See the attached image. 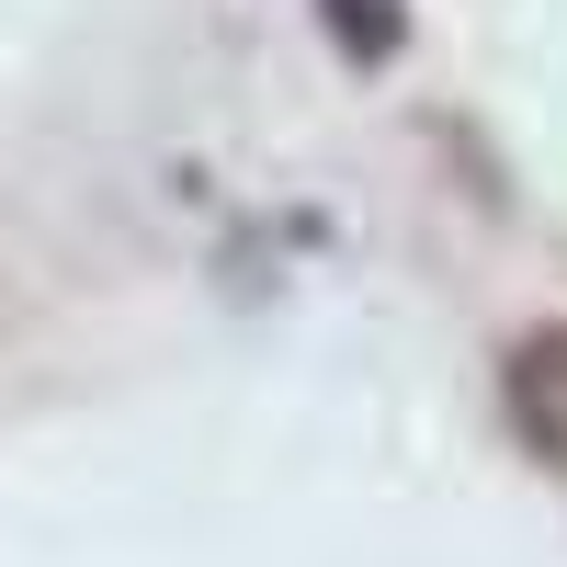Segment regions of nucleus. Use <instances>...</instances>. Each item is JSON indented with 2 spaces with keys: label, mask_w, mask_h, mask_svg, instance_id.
Here are the masks:
<instances>
[{
  "label": "nucleus",
  "mask_w": 567,
  "mask_h": 567,
  "mask_svg": "<svg viewBox=\"0 0 567 567\" xmlns=\"http://www.w3.org/2000/svg\"><path fill=\"white\" fill-rule=\"evenodd\" d=\"M499 420H511V443H523L545 477H567V318L523 329V341L499 352Z\"/></svg>",
  "instance_id": "obj_1"
},
{
  "label": "nucleus",
  "mask_w": 567,
  "mask_h": 567,
  "mask_svg": "<svg viewBox=\"0 0 567 567\" xmlns=\"http://www.w3.org/2000/svg\"><path fill=\"white\" fill-rule=\"evenodd\" d=\"M318 34L352 69H398L409 58V0H318Z\"/></svg>",
  "instance_id": "obj_2"
}]
</instances>
